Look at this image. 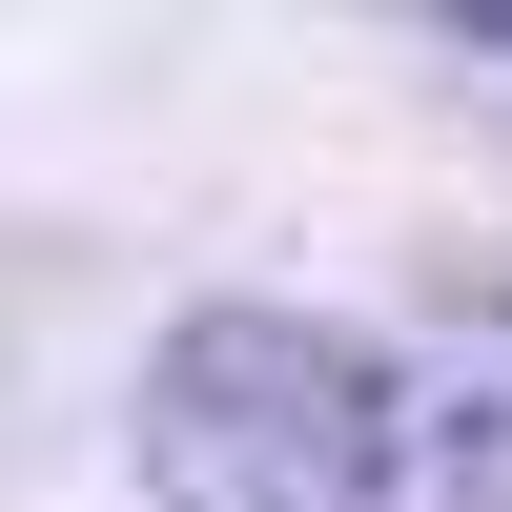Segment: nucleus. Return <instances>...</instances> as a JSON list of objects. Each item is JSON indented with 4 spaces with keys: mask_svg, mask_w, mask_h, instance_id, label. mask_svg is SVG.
I'll use <instances>...</instances> for the list:
<instances>
[{
    "mask_svg": "<svg viewBox=\"0 0 512 512\" xmlns=\"http://www.w3.org/2000/svg\"><path fill=\"white\" fill-rule=\"evenodd\" d=\"M144 512H390V369L328 308H185L144 349Z\"/></svg>",
    "mask_w": 512,
    "mask_h": 512,
    "instance_id": "f257e3e1",
    "label": "nucleus"
},
{
    "mask_svg": "<svg viewBox=\"0 0 512 512\" xmlns=\"http://www.w3.org/2000/svg\"><path fill=\"white\" fill-rule=\"evenodd\" d=\"M390 472H410V512H512V287H472L431 328V369L390 410Z\"/></svg>",
    "mask_w": 512,
    "mask_h": 512,
    "instance_id": "f03ea898",
    "label": "nucleus"
},
{
    "mask_svg": "<svg viewBox=\"0 0 512 512\" xmlns=\"http://www.w3.org/2000/svg\"><path fill=\"white\" fill-rule=\"evenodd\" d=\"M451 41H472V62H512V21H451Z\"/></svg>",
    "mask_w": 512,
    "mask_h": 512,
    "instance_id": "7ed1b4c3",
    "label": "nucleus"
}]
</instances>
